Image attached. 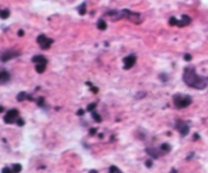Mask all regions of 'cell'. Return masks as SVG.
<instances>
[{"label": "cell", "instance_id": "1", "mask_svg": "<svg viewBox=\"0 0 208 173\" xmlns=\"http://www.w3.org/2000/svg\"><path fill=\"white\" fill-rule=\"evenodd\" d=\"M183 80L185 84L197 90H203L208 86V76H200L196 73L195 67L189 66L184 69Z\"/></svg>", "mask_w": 208, "mask_h": 173}, {"label": "cell", "instance_id": "2", "mask_svg": "<svg viewBox=\"0 0 208 173\" xmlns=\"http://www.w3.org/2000/svg\"><path fill=\"white\" fill-rule=\"evenodd\" d=\"M173 101L175 107L179 110H182V108H186L189 105H191L192 103V97L190 95H187V94H182V93H178L175 94L173 96Z\"/></svg>", "mask_w": 208, "mask_h": 173}, {"label": "cell", "instance_id": "3", "mask_svg": "<svg viewBox=\"0 0 208 173\" xmlns=\"http://www.w3.org/2000/svg\"><path fill=\"white\" fill-rule=\"evenodd\" d=\"M32 62L36 64V71L39 74L44 73L47 68V64H48V60L45 56L43 55H36L32 58Z\"/></svg>", "mask_w": 208, "mask_h": 173}, {"label": "cell", "instance_id": "4", "mask_svg": "<svg viewBox=\"0 0 208 173\" xmlns=\"http://www.w3.org/2000/svg\"><path fill=\"white\" fill-rule=\"evenodd\" d=\"M191 21H192V19H191L189 15L183 14L181 19H177L175 16H172L170 18V20H169V23H170L171 26H178L179 27H184L186 26H189L191 23Z\"/></svg>", "mask_w": 208, "mask_h": 173}, {"label": "cell", "instance_id": "5", "mask_svg": "<svg viewBox=\"0 0 208 173\" xmlns=\"http://www.w3.org/2000/svg\"><path fill=\"white\" fill-rule=\"evenodd\" d=\"M37 43L39 44V46H40L42 50H49L51 48L52 44L54 43V40L46 37L45 35H40L37 38Z\"/></svg>", "mask_w": 208, "mask_h": 173}, {"label": "cell", "instance_id": "6", "mask_svg": "<svg viewBox=\"0 0 208 173\" xmlns=\"http://www.w3.org/2000/svg\"><path fill=\"white\" fill-rule=\"evenodd\" d=\"M19 116V111L17 110H15V108H12V110H8L6 114L4 116L3 118V121L5 124H14V122H16V121H17Z\"/></svg>", "mask_w": 208, "mask_h": 173}, {"label": "cell", "instance_id": "7", "mask_svg": "<svg viewBox=\"0 0 208 173\" xmlns=\"http://www.w3.org/2000/svg\"><path fill=\"white\" fill-rule=\"evenodd\" d=\"M176 129L179 131V133L181 134L183 137L187 136L190 132V128L188 124L184 121H177L176 122Z\"/></svg>", "mask_w": 208, "mask_h": 173}, {"label": "cell", "instance_id": "8", "mask_svg": "<svg viewBox=\"0 0 208 173\" xmlns=\"http://www.w3.org/2000/svg\"><path fill=\"white\" fill-rule=\"evenodd\" d=\"M18 56H20V52L9 50V51H6L3 54H1V56H0V61L1 62H7V61L11 60L13 58L18 57Z\"/></svg>", "mask_w": 208, "mask_h": 173}, {"label": "cell", "instance_id": "9", "mask_svg": "<svg viewBox=\"0 0 208 173\" xmlns=\"http://www.w3.org/2000/svg\"><path fill=\"white\" fill-rule=\"evenodd\" d=\"M136 60H137V58L134 54L128 55L127 57H125L123 59L125 70H129V69H131L132 67L135 65V63H136Z\"/></svg>", "mask_w": 208, "mask_h": 173}, {"label": "cell", "instance_id": "10", "mask_svg": "<svg viewBox=\"0 0 208 173\" xmlns=\"http://www.w3.org/2000/svg\"><path fill=\"white\" fill-rule=\"evenodd\" d=\"M10 80V74L7 71H0V85L6 84V83Z\"/></svg>", "mask_w": 208, "mask_h": 173}, {"label": "cell", "instance_id": "11", "mask_svg": "<svg viewBox=\"0 0 208 173\" xmlns=\"http://www.w3.org/2000/svg\"><path fill=\"white\" fill-rule=\"evenodd\" d=\"M145 151L151 158H153V159H157L160 155L159 151L157 149H155V148H147Z\"/></svg>", "mask_w": 208, "mask_h": 173}, {"label": "cell", "instance_id": "12", "mask_svg": "<svg viewBox=\"0 0 208 173\" xmlns=\"http://www.w3.org/2000/svg\"><path fill=\"white\" fill-rule=\"evenodd\" d=\"M96 26H98V29L99 30H105V29H107V23H106V21L104 20V19H99V21H98V23H96Z\"/></svg>", "mask_w": 208, "mask_h": 173}, {"label": "cell", "instance_id": "13", "mask_svg": "<svg viewBox=\"0 0 208 173\" xmlns=\"http://www.w3.org/2000/svg\"><path fill=\"white\" fill-rule=\"evenodd\" d=\"M27 96H29V94L27 93V92H19V93L17 94V96H16V99H17V101L21 102L24 101V100L27 99Z\"/></svg>", "mask_w": 208, "mask_h": 173}, {"label": "cell", "instance_id": "14", "mask_svg": "<svg viewBox=\"0 0 208 173\" xmlns=\"http://www.w3.org/2000/svg\"><path fill=\"white\" fill-rule=\"evenodd\" d=\"M160 151H162V153H169L172 150V147H171V145H169V144H166V143H163L160 145Z\"/></svg>", "mask_w": 208, "mask_h": 173}, {"label": "cell", "instance_id": "15", "mask_svg": "<svg viewBox=\"0 0 208 173\" xmlns=\"http://www.w3.org/2000/svg\"><path fill=\"white\" fill-rule=\"evenodd\" d=\"M91 118L93 119V121L96 122H102V116H99V113H96V110H93V111H91Z\"/></svg>", "mask_w": 208, "mask_h": 173}, {"label": "cell", "instance_id": "16", "mask_svg": "<svg viewBox=\"0 0 208 173\" xmlns=\"http://www.w3.org/2000/svg\"><path fill=\"white\" fill-rule=\"evenodd\" d=\"M9 15H10V11L8 10V9H0V18H2V19H6L9 17Z\"/></svg>", "mask_w": 208, "mask_h": 173}, {"label": "cell", "instance_id": "17", "mask_svg": "<svg viewBox=\"0 0 208 173\" xmlns=\"http://www.w3.org/2000/svg\"><path fill=\"white\" fill-rule=\"evenodd\" d=\"M78 13L80 15H84L87 13V3H82L80 6L78 7Z\"/></svg>", "mask_w": 208, "mask_h": 173}, {"label": "cell", "instance_id": "18", "mask_svg": "<svg viewBox=\"0 0 208 173\" xmlns=\"http://www.w3.org/2000/svg\"><path fill=\"white\" fill-rule=\"evenodd\" d=\"M21 169H23V167H21L20 164H13L12 165V170L14 173H19L21 171Z\"/></svg>", "mask_w": 208, "mask_h": 173}, {"label": "cell", "instance_id": "19", "mask_svg": "<svg viewBox=\"0 0 208 173\" xmlns=\"http://www.w3.org/2000/svg\"><path fill=\"white\" fill-rule=\"evenodd\" d=\"M109 173H123V172H122L117 166L112 165L110 167V169H109Z\"/></svg>", "mask_w": 208, "mask_h": 173}, {"label": "cell", "instance_id": "20", "mask_svg": "<svg viewBox=\"0 0 208 173\" xmlns=\"http://www.w3.org/2000/svg\"><path fill=\"white\" fill-rule=\"evenodd\" d=\"M96 107V103H90V104H88L87 105V111H90V113H91V111H93L95 110V108Z\"/></svg>", "mask_w": 208, "mask_h": 173}, {"label": "cell", "instance_id": "21", "mask_svg": "<svg viewBox=\"0 0 208 173\" xmlns=\"http://www.w3.org/2000/svg\"><path fill=\"white\" fill-rule=\"evenodd\" d=\"M38 105L41 107H45V98H44L43 96H41L40 98L38 99Z\"/></svg>", "mask_w": 208, "mask_h": 173}, {"label": "cell", "instance_id": "22", "mask_svg": "<svg viewBox=\"0 0 208 173\" xmlns=\"http://www.w3.org/2000/svg\"><path fill=\"white\" fill-rule=\"evenodd\" d=\"M159 79L162 80V82H166L168 81V75H166L165 73H162V74H159Z\"/></svg>", "mask_w": 208, "mask_h": 173}, {"label": "cell", "instance_id": "23", "mask_svg": "<svg viewBox=\"0 0 208 173\" xmlns=\"http://www.w3.org/2000/svg\"><path fill=\"white\" fill-rule=\"evenodd\" d=\"M1 173H14V172H13L12 168H9V167H4V168L1 170Z\"/></svg>", "mask_w": 208, "mask_h": 173}, {"label": "cell", "instance_id": "24", "mask_svg": "<svg viewBox=\"0 0 208 173\" xmlns=\"http://www.w3.org/2000/svg\"><path fill=\"white\" fill-rule=\"evenodd\" d=\"M16 125H19V127H23V125H24V121L23 119L18 118V119H17V121H16Z\"/></svg>", "mask_w": 208, "mask_h": 173}, {"label": "cell", "instance_id": "25", "mask_svg": "<svg viewBox=\"0 0 208 173\" xmlns=\"http://www.w3.org/2000/svg\"><path fill=\"white\" fill-rule=\"evenodd\" d=\"M152 164H153V162L149 159V160H146L145 161V165L146 167H148V168H150V167H152Z\"/></svg>", "mask_w": 208, "mask_h": 173}, {"label": "cell", "instance_id": "26", "mask_svg": "<svg viewBox=\"0 0 208 173\" xmlns=\"http://www.w3.org/2000/svg\"><path fill=\"white\" fill-rule=\"evenodd\" d=\"M184 59H185V61H188V62H189V61L192 60V56H191L190 54H186L184 56Z\"/></svg>", "mask_w": 208, "mask_h": 173}, {"label": "cell", "instance_id": "27", "mask_svg": "<svg viewBox=\"0 0 208 173\" xmlns=\"http://www.w3.org/2000/svg\"><path fill=\"white\" fill-rule=\"evenodd\" d=\"M90 134L91 136L96 135V129H95V128H93V129H90Z\"/></svg>", "mask_w": 208, "mask_h": 173}, {"label": "cell", "instance_id": "28", "mask_svg": "<svg viewBox=\"0 0 208 173\" xmlns=\"http://www.w3.org/2000/svg\"><path fill=\"white\" fill-rule=\"evenodd\" d=\"M17 35L19 36V37H23V36L24 35V32L23 29H19V30H18V33H17Z\"/></svg>", "mask_w": 208, "mask_h": 173}, {"label": "cell", "instance_id": "29", "mask_svg": "<svg viewBox=\"0 0 208 173\" xmlns=\"http://www.w3.org/2000/svg\"><path fill=\"white\" fill-rule=\"evenodd\" d=\"M83 114H84L83 110H79L78 111H77V116H83Z\"/></svg>", "mask_w": 208, "mask_h": 173}, {"label": "cell", "instance_id": "30", "mask_svg": "<svg viewBox=\"0 0 208 173\" xmlns=\"http://www.w3.org/2000/svg\"><path fill=\"white\" fill-rule=\"evenodd\" d=\"M91 91H93V93H96V92L99 91V89H98V87H93V86H91Z\"/></svg>", "mask_w": 208, "mask_h": 173}, {"label": "cell", "instance_id": "31", "mask_svg": "<svg viewBox=\"0 0 208 173\" xmlns=\"http://www.w3.org/2000/svg\"><path fill=\"white\" fill-rule=\"evenodd\" d=\"M171 173H178V171H177V170L176 169H172V171H171Z\"/></svg>", "mask_w": 208, "mask_h": 173}, {"label": "cell", "instance_id": "32", "mask_svg": "<svg viewBox=\"0 0 208 173\" xmlns=\"http://www.w3.org/2000/svg\"><path fill=\"white\" fill-rule=\"evenodd\" d=\"M88 173H98V171H96V170H90V172H88Z\"/></svg>", "mask_w": 208, "mask_h": 173}, {"label": "cell", "instance_id": "33", "mask_svg": "<svg viewBox=\"0 0 208 173\" xmlns=\"http://www.w3.org/2000/svg\"><path fill=\"white\" fill-rule=\"evenodd\" d=\"M3 110H4V107H2V105H0V113H2Z\"/></svg>", "mask_w": 208, "mask_h": 173}]
</instances>
